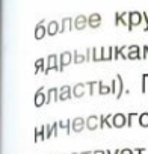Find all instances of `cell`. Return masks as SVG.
Masks as SVG:
<instances>
[{
    "instance_id": "cell-1",
    "label": "cell",
    "mask_w": 148,
    "mask_h": 154,
    "mask_svg": "<svg viewBox=\"0 0 148 154\" xmlns=\"http://www.w3.org/2000/svg\"><path fill=\"white\" fill-rule=\"evenodd\" d=\"M142 20H143V17H142V12H139V11H131V12H128V30L131 32L136 26H139L140 23H142Z\"/></svg>"
},
{
    "instance_id": "cell-2",
    "label": "cell",
    "mask_w": 148,
    "mask_h": 154,
    "mask_svg": "<svg viewBox=\"0 0 148 154\" xmlns=\"http://www.w3.org/2000/svg\"><path fill=\"white\" fill-rule=\"evenodd\" d=\"M71 62H74V53H71V51L60 53V56H59V72H62L63 68L68 66Z\"/></svg>"
},
{
    "instance_id": "cell-3",
    "label": "cell",
    "mask_w": 148,
    "mask_h": 154,
    "mask_svg": "<svg viewBox=\"0 0 148 154\" xmlns=\"http://www.w3.org/2000/svg\"><path fill=\"white\" fill-rule=\"evenodd\" d=\"M50 69L59 71V59H57V54H50V56L47 57V66H45L44 74H48Z\"/></svg>"
},
{
    "instance_id": "cell-4",
    "label": "cell",
    "mask_w": 148,
    "mask_h": 154,
    "mask_svg": "<svg viewBox=\"0 0 148 154\" xmlns=\"http://www.w3.org/2000/svg\"><path fill=\"white\" fill-rule=\"evenodd\" d=\"M45 100H47V95L44 94V88H39L33 95V104L36 107H41V106L45 104Z\"/></svg>"
},
{
    "instance_id": "cell-5",
    "label": "cell",
    "mask_w": 148,
    "mask_h": 154,
    "mask_svg": "<svg viewBox=\"0 0 148 154\" xmlns=\"http://www.w3.org/2000/svg\"><path fill=\"white\" fill-rule=\"evenodd\" d=\"M112 124L115 128H122L127 125V116L124 113H115L112 118Z\"/></svg>"
},
{
    "instance_id": "cell-6",
    "label": "cell",
    "mask_w": 148,
    "mask_h": 154,
    "mask_svg": "<svg viewBox=\"0 0 148 154\" xmlns=\"http://www.w3.org/2000/svg\"><path fill=\"white\" fill-rule=\"evenodd\" d=\"M71 122H72L71 130H72V131H76V133H80V131L86 127V119H85V118H80V116L74 118Z\"/></svg>"
},
{
    "instance_id": "cell-7",
    "label": "cell",
    "mask_w": 148,
    "mask_h": 154,
    "mask_svg": "<svg viewBox=\"0 0 148 154\" xmlns=\"http://www.w3.org/2000/svg\"><path fill=\"white\" fill-rule=\"evenodd\" d=\"M115 24L116 26H127L128 27V12L127 11H122V12H115Z\"/></svg>"
},
{
    "instance_id": "cell-8",
    "label": "cell",
    "mask_w": 148,
    "mask_h": 154,
    "mask_svg": "<svg viewBox=\"0 0 148 154\" xmlns=\"http://www.w3.org/2000/svg\"><path fill=\"white\" fill-rule=\"evenodd\" d=\"M69 98H72V88L65 85L59 89V101H66Z\"/></svg>"
},
{
    "instance_id": "cell-9",
    "label": "cell",
    "mask_w": 148,
    "mask_h": 154,
    "mask_svg": "<svg viewBox=\"0 0 148 154\" xmlns=\"http://www.w3.org/2000/svg\"><path fill=\"white\" fill-rule=\"evenodd\" d=\"M86 128L94 131L95 128H100V116H95V115H91L86 118Z\"/></svg>"
},
{
    "instance_id": "cell-10",
    "label": "cell",
    "mask_w": 148,
    "mask_h": 154,
    "mask_svg": "<svg viewBox=\"0 0 148 154\" xmlns=\"http://www.w3.org/2000/svg\"><path fill=\"white\" fill-rule=\"evenodd\" d=\"M33 35H35V39H42V38L47 35V27L44 26V21H39V23L35 26Z\"/></svg>"
},
{
    "instance_id": "cell-11",
    "label": "cell",
    "mask_w": 148,
    "mask_h": 154,
    "mask_svg": "<svg viewBox=\"0 0 148 154\" xmlns=\"http://www.w3.org/2000/svg\"><path fill=\"white\" fill-rule=\"evenodd\" d=\"M128 59L130 60H134V59H142V51H140V47L133 44L128 47Z\"/></svg>"
},
{
    "instance_id": "cell-12",
    "label": "cell",
    "mask_w": 148,
    "mask_h": 154,
    "mask_svg": "<svg viewBox=\"0 0 148 154\" xmlns=\"http://www.w3.org/2000/svg\"><path fill=\"white\" fill-rule=\"evenodd\" d=\"M100 24H101V15H100V14L94 12V14H91V15L88 17V26H89V27L97 29V27H100Z\"/></svg>"
},
{
    "instance_id": "cell-13",
    "label": "cell",
    "mask_w": 148,
    "mask_h": 154,
    "mask_svg": "<svg viewBox=\"0 0 148 154\" xmlns=\"http://www.w3.org/2000/svg\"><path fill=\"white\" fill-rule=\"evenodd\" d=\"M86 92V83H77L72 88V97L74 98H82Z\"/></svg>"
},
{
    "instance_id": "cell-14",
    "label": "cell",
    "mask_w": 148,
    "mask_h": 154,
    "mask_svg": "<svg viewBox=\"0 0 148 154\" xmlns=\"http://www.w3.org/2000/svg\"><path fill=\"white\" fill-rule=\"evenodd\" d=\"M88 26V17L86 15H77L76 18H74V27L79 29V30H83L85 27Z\"/></svg>"
},
{
    "instance_id": "cell-15",
    "label": "cell",
    "mask_w": 148,
    "mask_h": 154,
    "mask_svg": "<svg viewBox=\"0 0 148 154\" xmlns=\"http://www.w3.org/2000/svg\"><path fill=\"white\" fill-rule=\"evenodd\" d=\"M113 57H115V59L122 57L124 60H127V59H128V47H127V45H122V47H115Z\"/></svg>"
},
{
    "instance_id": "cell-16",
    "label": "cell",
    "mask_w": 148,
    "mask_h": 154,
    "mask_svg": "<svg viewBox=\"0 0 148 154\" xmlns=\"http://www.w3.org/2000/svg\"><path fill=\"white\" fill-rule=\"evenodd\" d=\"M72 27H74V20H72L71 17H65V18L60 21V33L68 32V30H71Z\"/></svg>"
},
{
    "instance_id": "cell-17",
    "label": "cell",
    "mask_w": 148,
    "mask_h": 154,
    "mask_svg": "<svg viewBox=\"0 0 148 154\" xmlns=\"http://www.w3.org/2000/svg\"><path fill=\"white\" fill-rule=\"evenodd\" d=\"M56 33H60V24L53 20V21H50V23L47 24V35L53 36V35H56Z\"/></svg>"
},
{
    "instance_id": "cell-18",
    "label": "cell",
    "mask_w": 148,
    "mask_h": 154,
    "mask_svg": "<svg viewBox=\"0 0 148 154\" xmlns=\"http://www.w3.org/2000/svg\"><path fill=\"white\" fill-rule=\"evenodd\" d=\"M33 140H35V142H41V140H45V125H38V127L35 128Z\"/></svg>"
},
{
    "instance_id": "cell-19",
    "label": "cell",
    "mask_w": 148,
    "mask_h": 154,
    "mask_svg": "<svg viewBox=\"0 0 148 154\" xmlns=\"http://www.w3.org/2000/svg\"><path fill=\"white\" fill-rule=\"evenodd\" d=\"M113 51H115V47H101V60H112Z\"/></svg>"
},
{
    "instance_id": "cell-20",
    "label": "cell",
    "mask_w": 148,
    "mask_h": 154,
    "mask_svg": "<svg viewBox=\"0 0 148 154\" xmlns=\"http://www.w3.org/2000/svg\"><path fill=\"white\" fill-rule=\"evenodd\" d=\"M59 100V91L57 88H50L47 91V100H45V104L51 103V101H57Z\"/></svg>"
},
{
    "instance_id": "cell-21",
    "label": "cell",
    "mask_w": 148,
    "mask_h": 154,
    "mask_svg": "<svg viewBox=\"0 0 148 154\" xmlns=\"http://www.w3.org/2000/svg\"><path fill=\"white\" fill-rule=\"evenodd\" d=\"M112 118H113V115H100V128H104V127H113V124H112Z\"/></svg>"
},
{
    "instance_id": "cell-22",
    "label": "cell",
    "mask_w": 148,
    "mask_h": 154,
    "mask_svg": "<svg viewBox=\"0 0 148 154\" xmlns=\"http://www.w3.org/2000/svg\"><path fill=\"white\" fill-rule=\"evenodd\" d=\"M45 66H47V60L45 59H42V57H39V59H36V62H35V74H38L39 71H45Z\"/></svg>"
},
{
    "instance_id": "cell-23",
    "label": "cell",
    "mask_w": 148,
    "mask_h": 154,
    "mask_svg": "<svg viewBox=\"0 0 148 154\" xmlns=\"http://www.w3.org/2000/svg\"><path fill=\"white\" fill-rule=\"evenodd\" d=\"M98 92H100V95H107L112 92V88H110V85H106L104 82L98 80Z\"/></svg>"
},
{
    "instance_id": "cell-24",
    "label": "cell",
    "mask_w": 148,
    "mask_h": 154,
    "mask_svg": "<svg viewBox=\"0 0 148 154\" xmlns=\"http://www.w3.org/2000/svg\"><path fill=\"white\" fill-rule=\"evenodd\" d=\"M115 79H116V82H118V94H116V98L119 100L121 95H122V92H125V89H124V82H122V77H121L119 74L115 77Z\"/></svg>"
},
{
    "instance_id": "cell-25",
    "label": "cell",
    "mask_w": 148,
    "mask_h": 154,
    "mask_svg": "<svg viewBox=\"0 0 148 154\" xmlns=\"http://www.w3.org/2000/svg\"><path fill=\"white\" fill-rule=\"evenodd\" d=\"M137 122H139L140 127H148V112H142V113L139 115Z\"/></svg>"
},
{
    "instance_id": "cell-26",
    "label": "cell",
    "mask_w": 148,
    "mask_h": 154,
    "mask_svg": "<svg viewBox=\"0 0 148 154\" xmlns=\"http://www.w3.org/2000/svg\"><path fill=\"white\" fill-rule=\"evenodd\" d=\"M72 53H74V63H82V62H86V56H85V54H82L80 51L74 50Z\"/></svg>"
},
{
    "instance_id": "cell-27",
    "label": "cell",
    "mask_w": 148,
    "mask_h": 154,
    "mask_svg": "<svg viewBox=\"0 0 148 154\" xmlns=\"http://www.w3.org/2000/svg\"><path fill=\"white\" fill-rule=\"evenodd\" d=\"M139 115H140V113L130 112V113L127 115V125H128V127H131V125H133V122H134L136 119H139Z\"/></svg>"
},
{
    "instance_id": "cell-28",
    "label": "cell",
    "mask_w": 148,
    "mask_h": 154,
    "mask_svg": "<svg viewBox=\"0 0 148 154\" xmlns=\"http://www.w3.org/2000/svg\"><path fill=\"white\" fill-rule=\"evenodd\" d=\"M92 62H101V48H92Z\"/></svg>"
},
{
    "instance_id": "cell-29",
    "label": "cell",
    "mask_w": 148,
    "mask_h": 154,
    "mask_svg": "<svg viewBox=\"0 0 148 154\" xmlns=\"http://www.w3.org/2000/svg\"><path fill=\"white\" fill-rule=\"evenodd\" d=\"M71 125H72V122H69V119H65V121H59V128H63V130H66V133H68V134H69Z\"/></svg>"
},
{
    "instance_id": "cell-30",
    "label": "cell",
    "mask_w": 148,
    "mask_h": 154,
    "mask_svg": "<svg viewBox=\"0 0 148 154\" xmlns=\"http://www.w3.org/2000/svg\"><path fill=\"white\" fill-rule=\"evenodd\" d=\"M54 136V127L53 124H47L45 125V139H50Z\"/></svg>"
},
{
    "instance_id": "cell-31",
    "label": "cell",
    "mask_w": 148,
    "mask_h": 154,
    "mask_svg": "<svg viewBox=\"0 0 148 154\" xmlns=\"http://www.w3.org/2000/svg\"><path fill=\"white\" fill-rule=\"evenodd\" d=\"M148 89V72L142 74V92H146Z\"/></svg>"
},
{
    "instance_id": "cell-32",
    "label": "cell",
    "mask_w": 148,
    "mask_h": 154,
    "mask_svg": "<svg viewBox=\"0 0 148 154\" xmlns=\"http://www.w3.org/2000/svg\"><path fill=\"white\" fill-rule=\"evenodd\" d=\"M110 88H112V94H115V97H116V94H118V82H116V79L112 80Z\"/></svg>"
},
{
    "instance_id": "cell-33",
    "label": "cell",
    "mask_w": 148,
    "mask_h": 154,
    "mask_svg": "<svg viewBox=\"0 0 148 154\" xmlns=\"http://www.w3.org/2000/svg\"><path fill=\"white\" fill-rule=\"evenodd\" d=\"M95 85H98V82H86V86L89 88V94H91V95H94V88H95Z\"/></svg>"
},
{
    "instance_id": "cell-34",
    "label": "cell",
    "mask_w": 148,
    "mask_h": 154,
    "mask_svg": "<svg viewBox=\"0 0 148 154\" xmlns=\"http://www.w3.org/2000/svg\"><path fill=\"white\" fill-rule=\"evenodd\" d=\"M142 17H143V21H145L143 32H148V12H142Z\"/></svg>"
},
{
    "instance_id": "cell-35",
    "label": "cell",
    "mask_w": 148,
    "mask_h": 154,
    "mask_svg": "<svg viewBox=\"0 0 148 154\" xmlns=\"http://www.w3.org/2000/svg\"><path fill=\"white\" fill-rule=\"evenodd\" d=\"M85 56H86V62H92V47L86 50V54Z\"/></svg>"
},
{
    "instance_id": "cell-36",
    "label": "cell",
    "mask_w": 148,
    "mask_h": 154,
    "mask_svg": "<svg viewBox=\"0 0 148 154\" xmlns=\"http://www.w3.org/2000/svg\"><path fill=\"white\" fill-rule=\"evenodd\" d=\"M142 59H148V45L142 47Z\"/></svg>"
},
{
    "instance_id": "cell-37",
    "label": "cell",
    "mask_w": 148,
    "mask_h": 154,
    "mask_svg": "<svg viewBox=\"0 0 148 154\" xmlns=\"http://www.w3.org/2000/svg\"><path fill=\"white\" fill-rule=\"evenodd\" d=\"M119 154H134V149H131V148H122Z\"/></svg>"
},
{
    "instance_id": "cell-38",
    "label": "cell",
    "mask_w": 148,
    "mask_h": 154,
    "mask_svg": "<svg viewBox=\"0 0 148 154\" xmlns=\"http://www.w3.org/2000/svg\"><path fill=\"white\" fill-rule=\"evenodd\" d=\"M121 149H115V151H110V149H106V154H119Z\"/></svg>"
},
{
    "instance_id": "cell-39",
    "label": "cell",
    "mask_w": 148,
    "mask_h": 154,
    "mask_svg": "<svg viewBox=\"0 0 148 154\" xmlns=\"http://www.w3.org/2000/svg\"><path fill=\"white\" fill-rule=\"evenodd\" d=\"M145 151V148H134V154H142Z\"/></svg>"
},
{
    "instance_id": "cell-40",
    "label": "cell",
    "mask_w": 148,
    "mask_h": 154,
    "mask_svg": "<svg viewBox=\"0 0 148 154\" xmlns=\"http://www.w3.org/2000/svg\"><path fill=\"white\" fill-rule=\"evenodd\" d=\"M94 154H106V151H103V149H97V151H94Z\"/></svg>"
},
{
    "instance_id": "cell-41",
    "label": "cell",
    "mask_w": 148,
    "mask_h": 154,
    "mask_svg": "<svg viewBox=\"0 0 148 154\" xmlns=\"http://www.w3.org/2000/svg\"><path fill=\"white\" fill-rule=\"evenodd\" d=\"M82 154H94V151H83Z\"/></svg>"
},
{
    "instance_id": "cell-42",
    "label": "cell",
    "mask_w": 148,
    "mask_h": 154,
    "mask_svg": "<svg viewBox=\"0 0 148 154\" xmlns=\"http://www.w3.org/2000/svg\"><path fill=\"white\" fill-rule=\"evenodd\" d=\"M72 154H79V152H72Z\"/></svg>"
}]
</instances>
